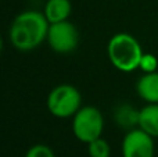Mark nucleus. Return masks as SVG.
I'll return each instance as SVG.
<instances>
[{
  "mask_svg": "<svg viewBox=\"0 0 158 157\" xmlns=\"http://www.w3.org/2000/svg\"><path fill=\"white\" fill-rule=\"evenodd\" d=\"M50 22L44 13L36 10H28L18 14L11 22L8 31L10 43L21 52H29L39 47L47 40Z\"/></svg>",
  "mask_w": 158,
  "mask_h": 157,
  "instance_id": "obj_1",
  "label": "nucleus"
},
{
  "mask_svg": "<svg viewBox=\"0 0 158 157\" xmlns=\"http://www.w3.org/2000/svg\"><path fill=\"white\" fill-rule=\"evenodd\" d=\"M107 54L111 64L122 72H132L140 67L143 50L136 38L126 32L115 33L107 45Z\"/></svg>",
  "mask_w": 158,
  "mask_h": 157,
  "instance_id": "obj_2",
  "label": "nucleus"
},
{
  "mask_svg": "<svg viewBox=\"0 0 158 157\" xmlns=\"http://www.w3.org/2000/svg\"><path fill=\"white\" fill-rule=\"evenodd\" d=\"M104 129V118L100 110L93 106L81 107L74 116L72 132L78 141L90 143L94 139L101 138Z\"/></svg>",
  "mask_w": 158,
  "mask_h": 157,
  "instance_id": "obj_3",
  "label": "nucleus"
},
{
  "mask_svg": "<svg viewBox=\"0 0 158 157\" xmlns=\"http://www.w3.org/2000/svg\"><path fill=\"white\" fill-rule=\"evenodd\" d=\"M81 93L72 85H58L47 96V108L57 118L74 117L81 108Z\"/></svg>",
  "mask_w": 158,
  "mask_h": 157,
  "instance_id": "obj_4",
  "label": "nucleus"
},
{
  "mask_svg": "<svg viewBox=\"0 0 158 157\" xmlns=\"http://www.w3.org/2000/svg\"><path fill=\"white\" fill-rule=\"evenodd\" d=\"M49 46L57 53H69L77 49L79 43V33L74 24L67 21L50 24L47 32Z\"/></svg>",
  "mask_w": 158,
  "mask_h": 157,
  "instance_id": "obj_5",
  "label": "nucleus"
},
{
  "mask_svg": "<svg viewBox=\"0 0 158 157\" xmlns=\"http://www.w3.org/2000/svg\"><path fill=\"white\" fill-rule=\"evenodd\" d=\"M154 138L137 128L129 131L122 141L123 157H154Z\"/></svg>",
  "mask_w": 158,
  "mask_h": 157,
  "instance_id": "obj_6",
  "label": "nucleus"
},
{
  "mask_svg": "<svg viewBox=\"0 0 158 157\" xmlns=\"http://www.w3.org/2000/svg\"><path fill=\"white\" fill-rule=\"evenodd\" d=\"M137 95L147 103H158V72L144 74L136 85Z\"/></svg>",
  "mask_w": 158,
  "mask_h": 157,
  "instance_id": "obj_7",
  "label": "nucleus"
},
{
  "mask_svg": "<svg viewBox=\"0 0 158 157\" xmlns=\"http://www.w3.org/2000/svg\"><path fill=\"white\" fill-rule=\"evenodd\" d=\"M137 125L153 138H158V103H148L139 111Z\"/></svg>",
  "mask_w": 158,
  "mask_h": 157,
  "instance_id": "obj_8",
  "label": "nucleus"
},
{
  "mask_svg": "<svg viewBox=\"0 0 158 157\" xmlns=\"http://www.w3.org/2000/svg\"><path fill=\"white\" fill-rule=\"evenodd\" d=\"M72 6L69 0H47L44 6V15L50 24L67 21L71 14Z\"/></svg>",
  "mask_w": 158,
  "mask_h": 157,
  "instance_id": "obj_9",
  "label": "nucleus"
},
{
  "mask_svg": "<svg viewBox=\"0 0 158 157\" xmlns=\"http://www.w3.org/2000/svg\"><path fill=\"white\" fill-rule=\"evenodd\" d=\"M87 152H89L90 157H110L111 156V147L106 139L97 138L93 142L87 143Z\"/></svg>",
  "mask_w": 158,
  "mask_h": 157,
  "instance_id": "obj_10",
  "label": "nucleus"
},
{
  "mask_svg": "<svg viewBox=\"0 0 158 157\" xmlns=\"http://www.w3.org/2000/svg\"><path fill=\"white\" fill-rule=\"evenodd\" d=\"M25 157H56V155L46 145H33L32 147H29Z\"/></svg>",
  "mask_w": 158,
  "mask_h": 157,
  "instance_id": "obj_11",
  "label": "nucleus"
},
{
  "mask_svg": "<svg viewBox=\"0 0 158 157\" xmlns=\"http://www.w3.org/2000/svg\"><path fill=\"white\" fill-rule=\"evenodd\" d=\"M157 67H158V60L156 56L151 54V53H144L142 57V61H140L139 68H142L144 71V74H147V72L157 71Z\"/></svg>",
  "mask_w": 158,
  "mask_h": 157,
  "instance_id": "obj_12",
  "label": "nucleus"
}]
</instances>
